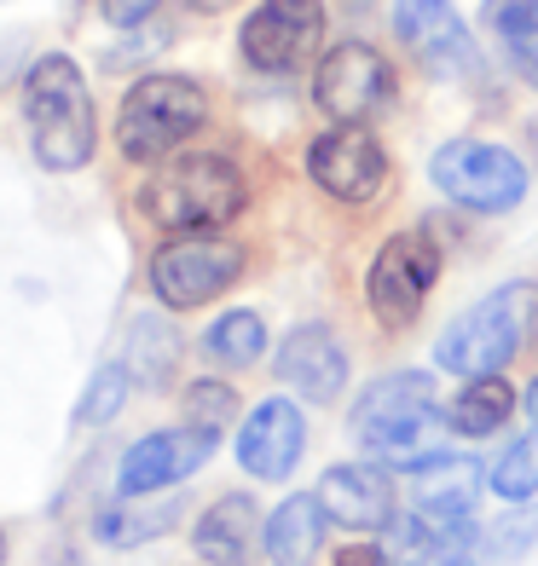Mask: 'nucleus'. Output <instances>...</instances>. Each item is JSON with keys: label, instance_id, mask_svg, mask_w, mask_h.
I'll use <instances>...</instances> for the list:
<instances>
[{"label": "nucleus", "instance_id": "1", "mask_svg": "<svg viewBox=\"0 0 538 566\" xmlns=\"http://www.w3.org/2000/svg\"><path fill=\"white\" fill-rule=\"evenodd\" d=\"M353 440L365 446L382 469H423L446 451L452 417L434 405V376L423 370H394L371 381L353 399Z\"/></svg>", "mask_w": 538, "mask_h": 566}, {"label": "nucleus", "instance_id": "2", "mask_svg": "<svg viewBox=\"0 0 538 566\" xmlns=\"http://www.w3.org/2000/svg\"><path fill=\"white\" fill-rule=\"evenodd\" d=\"M244 202H249V186H244L238 163L220 157V150H186V157L163 163L139 191L145 220L168 231V238L232 226L244 214Z\"/></svg>", "mask_w": 538, "mask_h": 566}, {"label": "nucleus", "instance_id": "3", "mask_svg": "<svg viewBox=\"0 0 538 566\" xmlns=\"http://www.w3.org/2000/svg\"><path fill=\"white\" fill-rule=\"evenodd\" d=\"M23 122H30V150L46 174H75L93 163L99 122L93 93L64 53H46L23 75Z\"/></svg>", "mask_w": 538, "mask_h": 566}, {"label": "nucleus", "instance_id": "4", "mask_svg": "<svg viewBox=\"0 0 538 566\" xmlns=\"http://www.w3.org/2000/svg\"><path fill=\"white\" fill-rule=\"evenodd\" d=\"M538 342V283H504L493 301L469 306L464 318H452L434 342V365L452 376H498L521 347Z\"/></svg>", "mask_w": 538, "mask_h": 566}, {"label": "nucleus", "instance_id": "5", "mask_svg": "<svg viewBox=\"0 0 538 566\" xmlns=\"http://www.w3.org/2000/svg\"><path fill=\"white\" fill-rule=\"evenodd\" d=\"M209 122V98L192 75H139L127 87L122 111H116V145L127 163L139 168H157L168 163V150H179L197 127Z\"/></svg>", "mask_w": 538, "mask_h": 566}, {"label": "nucleus", "instance_id": "6", "mask_svg": "<svg viewBox=\"0 0 538 566\" xmlns=\"http://www.w3.org/2000/svg\"><path fill=\"white\" fill-rule=\"evenodd\" d=\"M428 179L441 186V197L475 214H504L527 197V163L486 139H446L428 157Z\"/></svg>", "mask_w": 538, "mask_h": 566}, {"label": "nucleus", "instance_id": "7", "mask_svg": "<svg viewBox=\"0 0 538 566\" xmlns=\"http://www.w3.org/2000/svg\"><path fill=\"white\" fill-rule=\"evenodd\" d=\"M244 277V249L220 243L215 231H186V238H168L151 254V290L168 313H192V306L226 295Z\"/></svg>", "mask_w": 538, "mask_h": 566}, {"label": "nucleus", "instance_id": "8", "mask_svg": "<svg viewBox=\"0 0 538 566\" xmlns=\"http://www.w3.org/2000/svg\"><path fill=\"white\" fill-rule=\"evenodd\" d=\"M389 98H394V70L365 41L330 46V53L319 59V70H313V105L330 122H359L365 127L371 116L389 111Z\"/></svg>", "mask_w": 538, "mask_h": 566}, {"label": "nucleus", "instance_id": "9", "mask_svg": "<svg viewBox=\"0 0 538 566\" xmlns=\"http://www.w3.org/2000/svg\"><path fill=\"white\" fill-rule=\"evenodd\" d=\"M434 277H441V249H434L423 231H400V238H389V243H382V254L371 261V277H365V295H371L376 324L405 329V324L423 313Z\"/></svg>", "mask_w": 538, "mask_h": 566}, {"label": "nucleus", "instance_id": "10", "mask_svg": "<svg viewBox=\"0 0 538 566\" xmlns=\"http://www.w3.org/2000/svg\"><path fill=\"white\" fill-rule=\"evenodd\" d=\"M394 35L428 75L469 82L480 70V46H475L469 23L457 18L452 0H394Z\"/></svg>", "mask_w": 538, "mask_h": 566}, {"label": "nucleus", "instance_id": "11", "mask_svg": "<svg viewBox=\"0 0 538 566\" xmlns=\"http://www.w3.org/2000/svg\"><path fill=\"white\" fill-rule=\"evenodd\" d=\"M319 35H324V0H261L238 30V46H244L249 70L290 75L313 59Z\"/></svg>", "mask_w": 538, "mask_h": 566}, {"label": "nucleus", "instance_id": "12", "mask_svg": "<svg viewBox=\"0 0 538 566\" xmlns=\"http://www.w3.org/2000/svg\"><path fill=\"white\" fill-rule=\"evenodd\" d=\"M307 174L337 202H371L382 191V179H389V157L359 122H337L330 134L307 145Z\"/></svg>", "mask_w": 538, "mask_h": 566}, {"label": "nucleus", "instance_id": "13", "mask_svg": "<svg viewBox=\"0 0 538 566\" xmlns=\"http://www.w3.org/2000/svg\"><path fill=\"white\" fill-rule=\"evenodd\" d=\"M215 457V428H168V433H145V440L127 446L122 469H116V492L122 497H151L168 492V485L192 480L203 462Z\"/></svg>", "mask_w": 538, "mask_h": 566}, {"label": "nucleus", "instance_id": "14", "mask_svg": "<svg viewBox=\"0 0 538 566\" xmlns=\"http://www.w3.org/2000/svg\"><path fill=\"white\" fill-rule=\"evenodd\" d=\"M278 381L313 405H337L348 388V353L330 336V324H296L278 347Z\"/></svg>", "mask_w": 538, "mask_h": 566}, {"label": "nucleus", "instance_id": "15", "mask_svg": "<svg viewBox=\"0 0 538 566\" xmlns=\"http://www.w3.org/2000/svg\"><path fill=\"white\" fill-rule=\"evenodd\" d=\"M301 446H307L301 410L290 399H267V405L249 410V422L238 433V462L255 480H290L296 462H301Z\"/></svg>", "mask_w": 538, "mask_h": 566}, {"label": "nucleus", "instance_id": "16", "mask_svg": "<svg viewBox=\"0 0 538 566\" xmlns=\"http://www.w3.org/2000/svg\"><path fill=\"white\" fill-rule=\"evenodd\" d=\"M319 503L348 532H376L394 521V480L382 462H337L319 480Z\"/></svg>", "mask_w": 538, "mask_h": 566}, {"label": "nucleus", "instance_id": "17", "mask_svg": "<svg viewBox=\"0 0 538 566\" xmlns=\"http://www.w3.org/2000/svg\"><path fill=\"white\" fill-rule=\"evenodd\" d=\"M417 480V514L446 532H469V514L480 503V462L475 457H452L441 451L434 462H423V469H412Z\"/></svg>", "mask_w": 538, "mask_h": 566}, {"label": "nucleus", "instance_id": "18", "mask_svg": "<svg viewBox=\"0 0 538 566\" xmlns=\"http://www.w3.org/2000/svg\"><path fill=\"white\" fill-rule=\"evenodd\" d=\"M192 544L209 566H249L255 549L267 544V521H261V509H255V497L226 492V497H215L209 509H203Z\"/></svg>", "mask_w": 538, "mask_h": 566}, {"label": "nucleus", "instance_id": "19", "mask_svg": "<svg viewBox=\"0 0 538 566\" xmlns=\"http://www.w3.org/2000/svg\"><path fill=\"white\" fill-rule=\"evenodd\" d=\"M324 503H319V492L307 497V492H296V497H284L272 509V521H267V555H272V566H313L319 560V549H324Z\"/></svg>", "mask_w": 538, "mask_h": 566}, {"label": "nucleus", "instance_id": "20", "mask_svg": "<svg viewBox=\"0 0 538 566\" xmlns=\"http://www.w3.org/2000/svg\"><path fill=\"white\" fill-rule=\"evenodd\" d=\"M509 410H516V388H509L504 376H475L464 381V394L452 399V433H464V440H486V433H498L509 422Z\"/></svg>", "mask_w": 538, "mask_h": 566}, {"label": "nucleus", "instance_id": "21", "mask_svg": "<svg viewBox=\"0 0 538 566\" xmlns=\"http://www.w3.org/2000/svg\"><path fill=\"white\" fill-rule=\"evenodd\" d=\"M179 521V497H163V503H111V509H99V544H111V549H134V544H151V537H163L168 526Z\"/></svg>", "mask_w": 538, "mask_h": 566}, {"label": "nucleus", "instance_id": "22", "mask_svg": "<svg viewBox=\"0 0 538 566\" xmlns=\"http://www.w3.org/2000/svg\"><path fill=\"white\" fill-rule=\"evenodd\" d=\"M480 23L498 35L509 64H516L527 82L538 87V0H486Z\"/></svg>", "mask_w": 538, "mask_h": 566}, {"label": "nucleus", "instance_id": "23", "mask_svg": "<svg viewBox=\"0 0 538 566\" xmlns=\"http://www.w3.org/2000/svg\"><path fill=\"white\" fill-rule=\"evenodd\" d=\"M261 347H267V324H261V313H244V306L238 313H220L209 324V336H203V353L226 370H249L261 358Z\"/></svg>", "mask_w": 538, "mask_h": 566}, {"label": "nucleus", "instance_id": "24", "mask_svg": "<svg viewBox=\"0 0 538 566\" xmlns=\"http://www.w3.org/2000/svg\"><path fill=\"white\" fill-rule=\"evenodd\" d=\"M174 358H179V336L168 324H157V313L151 318H139L134 324V336H127V376L134 381H151V388H157V381H168L174 376Z\"/></svg>", "mask_w": 538, "mask_h": 566}, {"label": "nucleus", "instance_id": "25", "mask_svg": "<svg viewBox=\"0 0 538 566\" xmlns=\"http://www.w3.org/2000/svg\"><path fill=\"white\" fill-rule=\"evenodd\" d=\"M493 492L509 497V503H527L538 492V428L509 440V451L493 462Z\"/></svg>", "mask_w": 538, "mask_h": 566}, {"label": "nucleus", "instance_id": "26", "mask_svg": "<svg viewBox=\"0 0 538 566\" xmlns=\"http://www.w3.org/2000/svg\"><path fill=\"white\" fill-rule=\"evenodd\" d=\"M127 365H105L93 381H87V399H82V410H75V417H82L87 428H99V422H111L116 410H122V399H127Z\"/></svg>", "mask_w": 538, "mask_h": 566}, {"label": "nucleus", "instance_id": "27", "mask_svg": "<svg viewBox=\"0 0 538 566\" xmlns=\"http://www.w3.org/2000/svg\"><path fill=\"white\" fill-rule=\"evenodd\" d=\"M186 410H192L197 428H220L238 410V399H232L226 381H192V388H186Z\"/></svg>", "mask_w": 538, "mask_h": 566}, {"label": "nucleus", "instance_id": "28", "mask_svg": "<svg viewBox=\"0 0 538 566\" xmlns=\"http://www.w3.org/2000/svg\"><path fill=\"white\" fill-rule=\"evenodd\" d=\"M532 537H538V514H509V521H498L493 532H486V555H493V560H516Z\"/></svg>", "mask_w": 538, "mask_h": 566}, {"label": "nucleus", "instance_id": "29", "mask_svg": "<svg viewBox=\"0 0 538 566\" xmlns=\"http://www.w3.org/2000/svg\"><path fill=\"white\" fill-rule=\"evenodd\" d=\"M157 7L163 0H99V12H105L111 30H134V23H145Z\"/></svg>", "mask_w": 538, "mask_h": 566}, {"label": "nucleus", "instance_id": "30", "mask_svg": "<svg viewBox=\"0 0 538 566\" xmlns=\"http://www.w3.org/2000/svg\"><path fill=\"white\" fill-rule=\"evenodd\" d=\"M337 566H389V555H382V544H348Z\"/></svg>", "mask_w": 538, "mask_h": 566}, {"label": "nucleus", "instance_id": "31", "mask_svg": "<svg viewBox=\"0 0 538 566\" xmlns=\"http://www.w3.org/2000/svg\"><path fill=\"white\" fill-rule=\"evenodd\" d=\"M434 566H475V555H464V549H452L446 560H434Z\"/></svg>", "mask_w": 538, "mask_h": 566}, {"label": "nucleus", "instance_id": "32", "mask_svg": "<svg viewBox=\"0 0 538 566\" xmlns=\"http://www.w3.org/2000/svg\"><path fill=\"white\" fill-rule=\"evenodd\" d=\"M527 417H532V422H538V376H532V381H527Z\"/></svg>", "mask_w": 538, "mask_h": 566}, {"label": "nucleus", "instance_id": "33", "mask_svg": "<svg viewBox=\"0 0 538 566\" xmlns=\"http://www.w3.org/2000/svg\"><path fill=\"white\" fill-rule=\"evenodd\" d=\"M0 560H7V532H0Z\"/></svg>", "mask_w": 538, "mask_h": 566}]
</instances>
